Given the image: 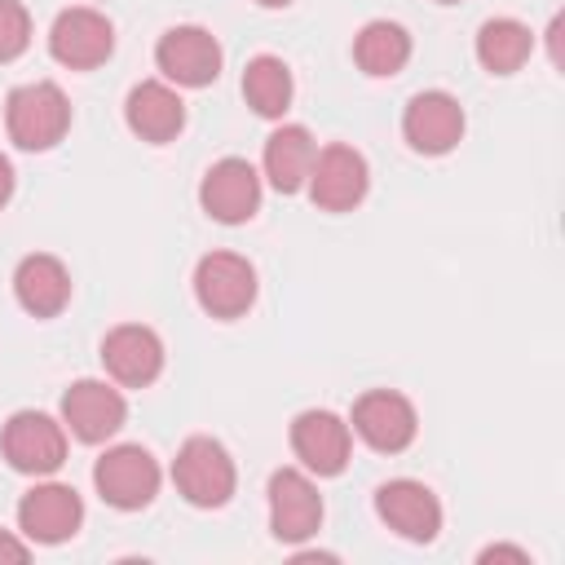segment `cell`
<instances>
[{
    "label": "cell",
    "mask_w": 565,
    "mask_h": 565,
    "mask_svg": "<svg viewBox=\"0 0 565 565\" xmlns=\"http://www.w3.org/2000/svg\"><path fill=\"white\" fill-rule=\"evenodd\" d=\"M534 53V35L516 18H486L477 26V62L490 75H516Z\"/></svg>",
    "instance_id": "44dd1931"
},
{
    "label": "cell",
    "mask_w": 565,
    "mask_h": 565,
    "mask_svg": "<svg viewBox=\"0 0 565 565\" xmlns=\"http://www.w3.org/2000/svg\"><path fill=\"white\" fill-rule=\"evenodd\" d=\"M49 53L66 71H93L115 53V26L106 13L88 4H71L49 26Z\"/></svg>",
    "instance_id": "ba28073f"
},
{
    "label": "cell",
    "mask_w": 565,
    "mask_h": 565,
    "mask_svg": "<svg viewBox=\"0 0 565 565\" xmlns=\"http://www.w3.org/2000/svg\"><path fill=\"white\" fill-rule=\"evenodd\" d=\"M0 450L13 472L49 477L66 463V424L44 411H13L0 428Z\"/></svg>",
    "instance_id": "3957f363"
},
{
    "label": "cell",
    "mask_w": 565,
    "mask_h": 565,
    "mask_svg": "<svg viewBox=\"0 0 565 565\" xmlns=\"http://www.w3.org/2000/svg\"><path fill=\"white\" fill-rule=\"evenodd\" d=\"M154 66L177 88H207L221 75V44H216V35L207 26L181 22V26H168L159 35Z\"/></svg>",
    "instance_id": "8992f818"
},
{
    "label": "cell",
    "mask_w": 565,
    "mask_h": 565,
    "mask_svg": "<svg viewBox=\"0 0 565 565\" xmlns=\"http://www.w3.org/2000/svg\"><path fill=\"white\" fill-rule=\"evenodd\" d=\"M124 124H128L141 141L163 146V141H172V137L185 128V102H181V93H177L172 84H163V79H141V84H132L128 97H124Z\"/></svg>",
    "instance_id": "ac0fdd59"
},
{
    "label": "cell",
    "mask_w": 565,
    "mask_h": 565,
    "mask_svg": "<svg viewBox=\"0 0 565 565\" xmlns=\"http://www.w3.org/2000/svg\"><path fill=\"white\" fill-rule=\"evenodd\" d=\"M463 106L446 88H424L402 110V137L415 154H450L463 141Z\"/></svg>",
    "instance_id": "7c38bea8"
},
{
    "label": "cell",
    "mask_w": 565,
    "mask_h": 565,
    "mask_svg": "<svg viewBox=\"0 0 565 565\" xmlns=\"http://www.w3.org/2000/svg\"><path fill=\"white\" fill-rule=\"evenodd\" d=\"M93 486L110 508L137 512L159 494V463H154V455L146 446L124 441V446H110L93 463Z\"/></svg>",
    "instance_id": "277c9868"
},
{
    "label": "cell",
    "mask_w": 565,
    "mask_h": 565,
    "mask_svg": "<svg viewBox=\"0 0 565 565\" xmlns=\"http://www.w3.org/2000/svg\"><path fill=\"white\" fill-rule=\"evenodd\" d=\"M256 4H265V9H282V4H291V0H256Z\"/></svg>",
    "instance_id": "83f0119b"
},
{
    "label": "cell",
    "mask_w": 565,
    "mask_h": 565,
    "mask_svg": "<svg viewBox=\"0 0 565 565\" xmlns=\"http://www.w3.org/2000/svg\"><path fill=\"white\" fill-rule=\"evenodd\" d=\"M349 428H353L371 450L397 455V450H406V446L415 441L419 415H415L411 397H402V393H393V388H371V393H362V397L353 402Z\"/></svg>",
    "instance_id": "5bb4252c"
},
{
    "label": "cell",
    "mask_w": 565,
    "mask_h": 565,
    "mask_svg": "<svg viewBox=\"0 0 565 565\" xmlns=\"http://www.w3.org/2000/svg\"><path fill=\"white\" fill-rule=\"evenodd\" d=\"M375 512H380V521H384L393 534H402V539H411V543H433L437 530H441V503H437V494H433L424 481H415V477H393V481H384V486L375 490Z\"/></svg>",
    "instance_id": "2e32d148"
},
{
    "label": "cell",
    "mask_w": 565,
    "mask_h": 565,
    "mask_svg": "<svg viewBox=\"0 0 565 565\" xmlns=\"http://www.w3.org/2000/svg\"><path fill=\"white\" fill-rule=\"evenodd\" d=\"M309 199L322 207V212H353L366 190H371V168H366V154L344 146V141H331L313 154V168H309Z\"/></svg>",
    "instance_id": "52a82bcc"
},
{
    "label": "cell",
    "mask_w": 565,
    "mask_h": 565,
    "mask_svg": "<svg viewBox=\"0 0 565 565\" xmlns=\"http://www.w3.org/2000/svg\"><path fill=\"white\" fill-rule=\"evenodd\" d=\"M124 419H128V402L106 380H75L62 393V424L75 441L102 446L124 428Z\"/></svg>",
    "instance_id": "30bf717a"
},
{
    "label": "cell",
    "mask_w": 565,
    "mask_h": 565,
    "mask_svg": "<svg viewBox=\"0 0 565 565\" xmlns=\"http://www.w3.org/2000/svg\"><path fill=\"white\" fill-rule=\"evenodd\" d=\"M437 4H459V0H437Z\"/></svg>",
    "instance_id": "f1b7e54d"
},
{
    "label": "cell",
    "mask_w": 565,
    "mask_h": 565,
    "mask_svg": "<svg viewBox=\"0 0 565 565\" xmlns=\"http://www.w3.org/2000/svg\"><path fill=\"white\" fill-rule=\"evenodd\" d=\"M291 93H296V84H291V71H287L282 57L256 53V57L243 66V97H247V106H252L260 119H282L287 106H291Z\"/></svg>",
    "instance_id": "603a6c76"
},
{
    "label": "cell",
    "mask_w": 565,
    "mask_h": 565,
    "mask_svg": "<svg viewBox=\"0 0 565 565\" xmlns=\"http://www.w3.org/2000/svg\"><path fill=\"white\" fill-rule=\"evenodd\" d=\"M102 366H106V375L115 384L146 388L163 371V340L150 327H141V322H124V327L106 331V340H102Z\"/></svg>",
    "instance_id": "e0dca14e"
},
{
    "label": "cell",
    "mask_w": 565,
    "mask_h": 565,
    "mask_svg": "<svg viewBox=\"0 0 565 565\" xmlns=\"http://www.w3.org/2000/svg\"><path fill=\"white\" fill-rule=\"evenodd\" d=\"M26 556H31V543H22L9 530H0V561H26Z\"/></svg>",
    "instance_id": "d4e9b609"
},
{
    "label": "cell",
    "mask_w": 565,
    "mask_h": 565,
    "mask_svg": "<svg viewBox=\"0 0 565 565\" xmlns=\"http://www.w3.org/2000/svg\"><path fill=\"white\" fill-rule=\"evenodd\" d=\"M477 561H516V565H530V552H525V547H503V543H499V547H486Z\"/></svg>",
    "instance_id": "484cf974"
},
{
    "label": "cell",
    "mask_w": 565,
    "mask_h": 565,
    "mask_svg": "<svg viewBox=\"0 0 565 565\" xmlns=\"http://www.w3.org/2000/svg\"><path fill=\"white\" fill-rule=\"evenodd\" d=\"M13 296L31 318H57L71 305V269L49 252H31L13 269Z\"/></svg>",
    "instance_id": "d6986e66"
},
{
    "label": "cell",
    "mask_w": 565,
    "mask_h": 565,
    "mask_svg": "<svg viewBox=\"0 0 565 565\" xmlns=\"http://www.w3.org/2000/svg\"><path fill=\"white\" fill-rule=\"evenodd\" d=\"M84 525V499L62 481H35L18 499V530L26 543H66Z\"/></svg>",
    "instance_id": "9c48e42d"
},
{
    "label": "cell",
    "mask_w": 565,
    "mask_h": 565,
    "mask_svg": "<svg viewBox=\"0 0 565 565\" xmlns=\"http://www.w3.org/2000/svg\"><path fill=\"white\" fill-rule=\"evenodd\" d=\"M269 530L278 543H305L322 525V494L300 468H278L269 472Z\"/></svg>",
    "instance_id": "8fae6325"
},
{
    "label": "cell",
    "mask_w": 565,
    "mask_h": 565,
    "mask_svg": "<svg viewBox=\"0 0 565 565\" xmlns=\"http://www.w3.org/2000/svg\"><path fill=\"white\" fill-rule=\"evenodd\" d=\"M194 300L212 318H243L256 300V265L238 252H207L194 265Z\"/></svg>",
    "instance_id": "5b68a950"
},
{
    "label": "cell",
    "mask_w": 565,
    "mask_h": 565,
    "mask_svg": "<svg viewBox=\"0 0 565 565\" xmlns=\"http://www.w3.org/2000/svg\"><path fill=\"white\" fill-rule=\"evenodd\" d=\"M291 450L305 472L313 477H340L353 455V428L335 411H300L291 419Z\"/></svg>",
    "instance_id": "9a60e30c"
},
{
    "label": "cell",
    "mask_w": 565,
    "mask_h": 565,
    "mask_svg": "<svg viewBox=\"0 0 565 565\" xmlns=\"http://www.w3.org/2000/svg\"><path fill=\"white\" fill-rule=\"evenodd\" d=\"M172 481H177L185 503H194V508H225L234 486H238V472H234L230 450L216 437H185L177 459H172Z\"/></svg>",
    "instance_id": "7a4b0ae2"
},
{
    "label": "cell",
    "mask_w": 565,
    "mask_h": 565,
    "mask_svg": "<svg viewBox=\"0 0 565 565\" xmlns=\"http://www.w3.org/2000/svg\"><path fill=\"white\" fill-rule=\"evenodd\" d=\"M4 128L18 150H53L71 128V102L53 79L18 84L4 97Z\"/></svg>",
    "instance_id": "6da1fadb"
},
{
    "label": "cell",
    "mask_w": 565,
    "mask_h": 565,
    "mask_svg": "<svg viewBox=\"0 0 565 565\" xmlns=\"http://www.w3.org/2000/svg\"><path fill=\"white\" fill-rule=\"evenodd\" d=\"M313 154H318V141L305 124H282L265 137V181L278 190V194H296L305 190L309 181V168H313Z\"/></svg>",
    "instance_id": "ffe728a7"
},
{
    "label": "cell",
    "mask_w": 565,
    "mask_h": 565,
    "mask_svg": "<svg viewBox=\"0 0 565 565\" xmlns=\"http://www.w3.org/2000/svg\"><path fill=\"white\" fill-rule=\"evenodd\" d=\"M199 203H203V212L212 221L243 225V221H252L260 212V172L238 154L216 159L199 181Z\"/></svg>",
    "instance_id": "4fadbf2b"
},
{
    "label": "cell",
    "mask_w": 565,
    "mask_h": 565,
    "mask_svg": "<svg viewBox=\"0 0 565 565\" xmlns=\"http://www.w3.org/2000/svg\"><path fill=\"white\" fill-rule=\"evenodd\" d=\"M31 44V13L22 0H0V62L22 57Z\"/></svg>",
    "instance_id": "cb8c5ba5"
},
{
    "label": "cell",
    "mask_w": 565,
    "mask_h": 565,
    "mask_svg": "<svg viewBox=\"0 0 565 565\" xmlns=\"http://www.w3.org/2000/svg\"><path fill=\"white\" fill-rule=\"evenodd\" d=\"M353 62L375 75V79H388L397 75L406 62H411V35L402 22H388V18H375L366 22L358 35H353Z\"/></svg>",
    "instance_id": "7402d4cb"
},
{
    "label": "cell",
    "mask_w": 565,
    "mask_h": 565,
    "mask_svg": "<svg viewBox=\"0 0 565 565\" xmlns=\"http://www.w3.org/2000/svg\"><path fill=\"white\" fill-rule=\"evenodd\" d=\"M13 199V163L0 154V207Z\"/></svg>",
    "instance_id": "4316f807"
}]
</instances>
